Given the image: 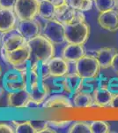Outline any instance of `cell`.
I'll return each mask as SVG.
<instances>
[{"instance_id": "6da1fadb", "label": "cell", "mask_w": 118, "mask_h": 133, "mask_svg": "<svg viewBox=\"0 0 118 133\" xmlns=\"http://www.w3.org/2000/svg\"><path fill=\"white\" fill-rule=\"evenodd\" d=\"M31 50V65L36 61L49 62L55 57V45L43 35H39L27 41Z\"/></svg>"}, {"instance_id": "7a4b0ae2", "label": "cell", "mask_w": 118, "mask_h": 133, "mask_svg": "<svg viewBox=\"0 0 118 133\" xmlns=\"http://www.w3.org/2000/svg\"><path fill=\"white\" fill-rule=\"evenodd\" d=\"M2 57L14 69L26 71L31 66V50L28 44L12 51L2 50Z\"/></svg>"}, {"instance_id": "3957f363", "label": "cell", "mask_w": 118, "mask_h": 133, "mask_svg": "<svg viewBox=\"0 0 118 133\" xmlns=\"http://www.w3.org/2000/svg\"><path fill=\"white\" fill-rule=\"evenodd\" d=\"M90 36V27L85 21L65 25V40L69 44H84Z\"/></svg>"}, {"instance_id": "277c9868", "label": "cell", "mask_w": 118, "mask_h": 133, "mask_svg": "<svg viewBox=\"0 0 118 133\" xmlns=\"http://www.w3.org/2000/svg\"><path fill=\"white\" fill-rule=\"evenodd\" d=\"M100 66L96 57L85 55L75 63V70L84 79H93L100 75Z\"/></svg>"}, {"instance_id": "5b68a950", "label": "cell", "mask_w": 118, "mask_h": 133, "mask_svg": "<svg viewBox=\"0 0 118 133\" xmlns=\"http://www.w3.org/2000/svg\"><path fill=\"white\" fill-rule=\"evenodd\" d=\"M41 0H17L14 12L19 21L34 20L39 15Z\"/></svg>"}, {"instance_id": "8992f818", "label": "cell", "mask_w": 118, "mask_h": 133, "mask_svg": "<svg viewBox=\"0 0 118 133\" xmlns=\"http://www.w3.org/2000/svg\"><path fill=\"white\" fill-rule=\"evenodd\" d=\"M45 37L50 40L54 44H62L65 40V25L56 19L48 21L42 29V33Z\"/></svg>"}, {"instance_id": "52a82bcc", "label": "cell", "mask_w": 118, "mask_h": 133, "mask_svg": "<svg viewBox=\"0 0 118 133\" xmlns=\"http://www.w3.org/2000/svg\"><path fill=\"white\" fill-rule=\"evenodd\" d=\"M27 44V40L17 29L4 33L2 36L1 45L2 50L12 51Z\"/></svg>"}, {"instance_id": "ba28073f", "label": "cell", "mask_w": 118, "mask_h": 133, "mask_svg": "<svg viewBox=\"0 0 118 133\" xmlns=\"http://www.w3.org/2000/svg\"><path fill=\"white\" fill-rule=\"evenodd\" d=\"M2 83H3V86L5 90L8 92L26 89L22 72L14 69V68L12 70L7 71L4 75Z\"/></svg>"}, {"instance_id": "9c48e42d", "label": "cell", "mask_w": 118, "mask_h": 133, "mask_svg": "<svg viewBox=\"0 0 118 133\" xmlns=\"http://www.w3.org/2000/svg\"><path fill=\"white\" fill-rule=\"evenodd\" d=\"M17 30L28 41L35 36L42 35V28L39 21L34 19V20L20 21L17 27Z\"/></svg>"}, {"instance_id": "30bf717a", "label": "cell", "mask_w": 118, "mask_h": 133, "mask_svg": "<svg viewBox=\"0 0 118 133\" xmlns=\"http://www.w3.org/2000/svg\"><path fill=\"white\" fill-rule=\"evenodd\" d=\"M17 17L14 9L1 8L0 9V32L2 34L12 31L17 27Z\"/></svg>"}, {"instance_id": "8fae6325", "label": "cell", "mask_w": 118, "mask_h": 133, "mask_svg": "<svg viewBox=\"0 0 118 133\" xmlns=\"http://www.w3.org/2000/svg\"><path fill=\"white\" fill-rule=\"evenodd\" d=\"M42 108L45 109H70L73 108V103L67 96L56 93L45 100Z\"/></svg>"}, {"instance_id": "7c38bea8", "label": "cell", "mask_w": 118, "mask_h": 133, "mask_svg": "<svg viewBox=\"0 0 118 133\" xmlns=\"http://www.w3.org/2000/svg\"><path fill=\"white\" fill-rule=\"evenodd\" d=\"M31 98L30 92L27 90H20L17 91L8 92L7 106L12 108H26L27 102Z\"/></svg>"}, {"instance_id": "4fadbf2b", "label": "cell", "mask_w": 118, "mask_h": 133, "mask_svg": "<svg viewBox=\"0 0 118 133\" xmlns=\"http://www.w3.org/2000/svg\"><path fill=\"white\" fill-rule=\"evenodd\" d=\"M98 23L100 28L107 31L115 32L118 30V12L112 9L100 12Z\"/></svg>"}, {"instance_id": "5bb4252c", "label": "cell", "mask_w": 118, "mask_h": 133, "mask_svg": "<svg viewBox=\"0 0 118 133\" xmlns=\"http://www.w3.org/2000/svg\"><path fill=\"white\" fill-rule=\"evenodd\" d=\"M84 78L77 72L69 73L64 76V92L70 96H73L83 89Z\"/></svg>"}, {"instance_id": "9a60e30c", "label": "cell", "mask_w": 118, "mask_h": 133, "mask_svg": "<svg viewBox=\"0 0 118 133\" xmlns=\"http://www.w3.org/2000/svg\"><path fill=\"white\" fill-rule=\"evenodd\" d=\"M48 66L52 76L64 77L70 73L69 62L66 61L63 57H53L48 62Z\"/></svg>"}, {"instance_id": "2e32d148", "label": "cell", "mask_w": 118, "mask_h": 133, "mask_svg": "<svg viewBox=\"0 0 118 133\" xmlns=\"http://www.w3.org/2000/svg\"><path fill=\"white\" fill-rule=\"evenodd\" d=\"M85 55L84 45L78 44H69L64 46L62 51V57L68 62L76 63L79 59Z\"/></svg>"}, {"instance_id": "e0dca14e", "label": "cell", "mask_w": 118, "mask_h": 133, "mask_svg": "<svg viewBox=\"0 0 118 133\" xmlns=\"http://www.w3.org/2000/svg\"><path fill=\"white\" fill-rule=\"evenodd\" d=\"M76 12L77 10L70 7L69 4H67V5L59 6V7H56L54 19L63 23L64 25L72 24L75 20Z\"/></svg>"}, {"instance_id": "ac0fdd59", "label": "cell", "mask_w": 118, "mask_h": 133, "mask_svg": "<svg viewBox=\"0 0 118 133\" xmlns=\"http://www.w3.org/2000/svg\"><path fill=\"white\" fill-rule=\"evenodd\" d=\"M114 94L108 88L98 87L93 92L94 105L99 108H107L110 106Z\"/></svg>"}, {"instance_id": "d6986e66", "label": "cell", "mask_w": 118, "mask_h": 133, "mask_svg": "<svg viewBox=\"0 0 118 133\" xmlns=\"http://www.w3.org/2000/svg\"><path fill=\"white\" fill-rule=\"evenodd\" d=\"M116 53L117 50L113 47H103L99 49L96 52V58L100 63V68L103 69L111 68L112 61Z\"/></svg>"}, {"instance_id": "ffe728a7", "label": "cell", "mask_w": 118, "mask_h": 133, "mask_svg": "<svg viewBox=\"0 0 118 133\" xmlns=\"http://www.w3.org/2000/svg\"><path fill=\"white\" fill-rule=\"evenodd\" d=\"M29 92L32 99H34L36 103H38L40 106H42V104L49 97V94H50L47 83H45V81L42 80H40L38 84L34 87Z\"/></svg>"}, {"instance_id": "44dd1931", "label": "cell", "mask_w": 118, "mask_h": 133, "mask_svg": "<svg viewBox=\"0 0 118 133\" xmlns=\"http://www.w3.org/2000/svg\"><path fill=\"white\" fill-rule=\"evenodd\" d=\"M72 103L76 108H90L94 105V100L90 92L81 91L73 96Z\"/></svg>"}, {"instance_id": "7402d4cb", "label": "cell", "mask_w": 118, "mask_h": 133, "mask_svg": "<svg viewBox=\"0 0 118 133\" xmlns=\"http://www.w3.org/2000/svg\"><path fill=\"white\" fill-rule=\"evenodd\" d=\"M56 7L51 0H41L39 16L45 21H50L55 18Z\"/></svg>"}, {"instance_id": "603a6c76", "label": "cell", "mask_w": 118, "mask_h": 133, "mask_svg": "<svg viewBox=\"0 0 118 133\" xmlns=\"http://www.w3.org/2000/svg\"><path fill=\"white\" fill-rule=\"evenodd\" d=\"M22 74L26 90H27L28 91H30L34 87L36 86L41 80L36 71L32 68H29L26 71H22Z\"/></svg>"}, {"instance_id": "cb8c5ba5", "label": "cell", "mask_w": 118, "mask_h": 133, "mask_svg": "<svg viewBox=\"0 0 118 133\" xmlns=\"http://www.w3.org/2000/svg\"><path fill=\"white\" fill-rule=\"evenodd\" d=\"M45 83L48 85L50 94L61 93L64 91V77L49 76L45 80Z\"/></svg>"}, {"instance_id": "d4e9b609", "label": "cell", "mask_w": 118, "mask_h": 133, "mask_svg": "<svg viewBox=\"0 0 118 133\" xmlns=\"http://www.w3.org/2000/svg\"><path fill=\"white\" fill-rule=\"evenodd\" d=\"M30 68H34L35 70L36 73L39 76V78L41 80L45 81L46 79H48L49 76H51L50 72H49V68L48 66V62L44 61H36L35 63H33Z\"/></svg>"}, {"instance_id": "484cf974", "label": "cell", "mask_w": 118, "mask_h": 133, "mask_svg": "<svg viewBox=\"0 0 118 133\" xmlns=\"http://www.w3.org/2000/svg\"><path fill=\"white\" fill-rule=\"evenodd\" d=\"M68 4L70 7L80 12L89 11L93 7V0H68Z\"/></svg>"}, {"instance_id": "4316f807", "label": "cell", "mask_w": 118, "mask_h": 133, "mask_svg": "<svg viewBox=\"0 0 118 133\" xmlns=\"http://www.w3.org/2000/svg\"><path fill=\"white\" fill-rule=\"evenodd\" d=\"M67 131L69 133H91V127L90 123L86 122L79 121L72 123Z\"/></svg>"}, {"instance_id": "83f0119b", "label": "cell", "mask_w": 118, "mask_h": 133, "mask_svg": "<svg viewBox=\"0 0 118 133\" xmlns=\"http://www.w3.org/2000/svg\"><path fill=\"white\" fill-rule=\"evenodd\" d=\"M92 133H108L110 132V126L102 120H94L90 123Z\"/></svg>"}, {"instance_id": "f1b7e54d", "label": "cell", "mask_w": 118, "mask_h": 133, "mask_svg": "<svg viewBox=\"0 0 118 133\" xmlns=\"http://www.w3.org/2000/svg\"><path fill=\"white\" fill-rule=\"evenodd\" d=\"M117 0H93L96 9L100 12L112 10L116 6Z\"/></svg>"}, {"instance_id": "f546056e", "label": "cell", "mask_w": 118, "mask_h": 133, "mask_svg": "<svg viewBox=\"0 0 118 133\" xmlns=\"http://www.w3.org/2000/svg\"><path fill=\"white\" fill-rule=\"evenodd\" d=\"M15 124V132L16 133H35V129L31 123V121H25L21 123H16V122H12Z\"/></svg>"}, {"instance_id": "4dcf8cb0", "label": "cell", "mask_w": 118, "mask_h": 133, "mask_svg": "<svg viewBox=\"0 0 118 133\" xmlns=\"http://www.w3.org/2000/svg\"><path fill=\"white\" fill-rule=\"evenodd\" d=\"M49 126L53 127L54 129H58V130H63V129H66L67 127L72 124V121L69 120H61V121H48Z\"/></svg>"}, {"instance_id": "1f68e13d", "label": "cell", "mask_w": 118, "mask_h": 133, "mask_svg": "<svg viewBox=\"0 0 118 133\" xmlns=\"http://www.w3.org/2000/svg\"><path fill=\"white\" fill-rule=\"evenodd\" d=\"M31 123L35 129V133H42V131L49 125L48 121H41V120H35V121H31Z\"/></svg>"}, {"instance_id": "d6a6232c", "label": "cell", "mask_w": 118, "mask_h": 133, "mask_svg": "<svg viewBox=\"0 0 118 133\" xmlns=\"http://www.w3.org/2000/svg\"><path fill=\"white\" fill-rule=\"evenodd\" d=\"M108 89L114 95L118 94V77H113L109 79L108 83Z\"/></svg>"}, {"instance_id": "836d02e7", "label": "cell", "mask_w": 118, "mask_h": 133, "mask_svg": "<svg viewBox=\"0 0 118 133\" xmlns=\"http://www.w3.org/2000/svg\"><path fill=\"white\" fill-rule=\"evenodd\" d=\"M17 0H0L1 8H11L13 9Z\"/></svg>"}, {"instance_id": "e575fe53", "label": "cell", "mask_w": 118, "mask_h": 133, "mask_svg": "<svg viewBox=\"0 0 118 133\" xmlns=\"http://www.w3.org/2000/svg\"><path fill=\"white\" fill-rule=\"evenodd\" d=\"M15 129L6 123H0V133H13Z\"/></svg>"}, {"instance_id": "d590c367", "label": "cell", "mask_w": 118, "mask_h": 133, "mask_svg": "<svg viewBox=\"0 0 118 133\" xmlns=\"http://www.w3.org/2000/svg\"><path fill=\"white\" fill-rule=\"evenodd\" d=\"M111 68H113V70L115 71L116 74H118V52L115 55L113 61H112V64H111Z\"/></svg>"}, {"instance_id": "8d00e7d4", "label": "cell", "mask_w": 118, "mask_h": 133, "mask_svg": "<svg viewBox=\"0 0 118 133\" xmlns=\"http://www.w3.org/2000/svg\"><path fill=\"white\" fill-rule=\"evenodd\" d=\"M109 107L112 109H118V94H115L113 96L112 101H111Z\"/></svg>"}, {"instance_id": "74e56055", "label": "cell", "mask_w": 118, "mask_h": 133, "mask_svg": "<svg viewBox=\"0 0 118 133\" xmlns=\"http://www.w3.org/2000/svg\"><path fill=\"white\" fill-rule=\"evenodd\" d=\"M51 2L55 5V7H59V6L67 5L68 4V0H51Z\"/></svg>"}, {"instance_id": "f35d334b", "label": "cell", "mask_w": 118, "mask_h": 133, "mask_svg": "<svg viewBox=\"0 0 118 133\" xmlns=\"http://www.w3.org/2000/svg\"><path fill=\"white\" fill-rule=\"evenodd\" d=\"M4 91H5V88H4V86H0V97L4 94Z\"/></svg>"}, {"instance_id": "ab89813d", "label": "cell", "mask_w": 118, "mask_h": 133, "mask_svg": "<svg viewBox=\"0 0 118 133\" xmlns=\"http://www.w3.org/2000/svg\"><path fill=\"white\" fill-rule=\"evenodd\" d=\"M2 75H3V72H2V68H1V66H0V80H1V78H2Z\"/></svg>"}, {"instance_id": "60d3db41", "label": "cell", "mask_w": 118, "mask_h": 133, "mask_svg": "<svg viewBox=\"0 0 118 133\" xmlns=\"http://www.w3.org/2000/svg\"><path fill=\"white\" fill-rule=\"evenodd\" d=\"M116 6H117V8H118V0L116 1Z\"/></svg>"}, {"instance_id": "b9f144b4", "label": "cell", "mask_w": 118, "mask_h": 133, "mask_svg": "<svg viewBox=\"0 0 118 133\" xmlns=\"http://www.w3.org/2000/svg\"><path fill=\"white\" fill-rule=\"evenodd\" d=\"M0 9H1V6H0Z\"/></svg>"}]
</instances>
